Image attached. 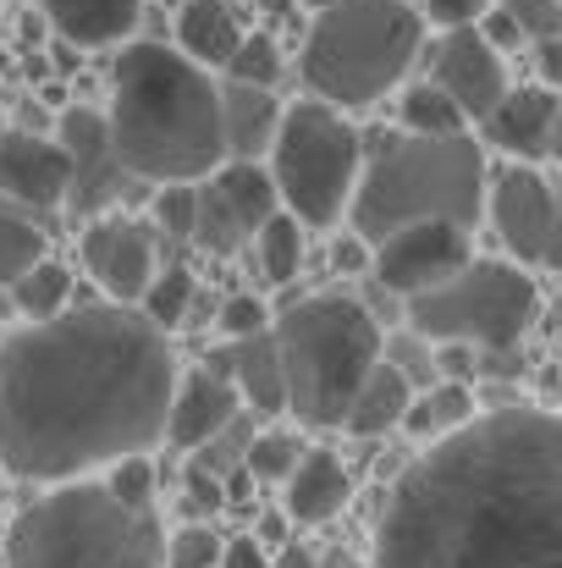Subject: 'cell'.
Segmentation results:
<instances>
[{
  "label": "cell",
  "instance_id": "33",
  "mask_svg": "<svg viewBox=\"0 0 562 568\" xmlns=\"http://www.w3.org/2000/svg\"><path fill=\"white\" fill-rule=\"evenodd\" d=\"M293 464H298V442H293L287 430H259V436L248 442V453H243V469H248L254 480H287Z\"/></svg>",
  "mask_w": 562,
  "mask_h": 568
},
{
  "label": "cell",
  "instance_id": "20",
  "mask_svg": "<svg viewBox=\"0 0 562 568\" xmlns=\"http://www.w3.org/2000/svg\"><path fill=\"white\" fill-rule=\"evenodd\" d=\"M282 100L259 83H232L221 78V128H226V161H259L276 144L282 128Z\"/></svg>",
  "mask_w": 562,
  "mask_h": 568
},
{
  "label": "cell",
  "instance_id": "12",
  "mask_svg": "<svg viewBox=\"0 0 562 568\" xmlns=\"http://www.w3.org/2000/svg\"><path fill=\"white\" fill-rule=\"evenodd\" d=\"M370 248H375V260H370L375 282L386 293H397V298H419V293L452 282L474 260L469 226H458V221H413V226L386 232Z\"/></svg>",
  "mask_w": 562,
  "mask_h": 568
},
{
  "label": "cell",
  "instance_id": "4",
  "mask_svg": "<svg viewBox=\"0 0 562 568\" xmlns=\"http://www.w3.org/2000/svg\"><path fill=\"white\" fill-rule=\"evenodd\" d=\"M6 568H166V536L105 480H61L11 519Z\"/></svg>",
  "mask_w": 562,
  "mask_h": 568
},
{
  "label": "cell",
  "instance_id": "34",
  "mask_svg": "<svg viewBox=\"0 0 562 568\" xmlns=\"http://www.w3.org/2000/svg\"><path fill=\"white\" fill-rule=\"evenodd\" d=\"M221 552H226V541L210 525H183L166 541V568H221Z\"/></svg>",
  "mask_w": 562,
  "mask_h": 568
},
{
  "label": "cell",
  "instance_id": "26",
  "mask_svg": "<svg viewBox=\"0 0 562 568\" xmlns=\"http://www.w3.org/2000/svg\"><path fill=\"white\" fill-rule=\"evenodd\" d=\"M397 122H402V133H419V139H452V133H469L463 105H458L436 78H425V83H408V89H402Z\"/></svg>",
  "mask_w": 562,
  "mask_h": 568
},
{
  "label": "cell",
  "instance_id": "8",
  "mask_svg": "<svg viewBox=\"0 0 562 568\" xmlns=\"http://www.w3.org/2000/svg\"><path fill=\"white\" fill-rule=\"evenodd\" d=\"M265 166L282 193V210H293L309 232H326L354 204V189L365 178V144H359L348 111L309 94V100L282 111V128H276Z\"/></svg>",
  "mask_w": 562,
  "mask_h": 568
},
{
  "label": "cell",
  "instance_id": "22",
  "mask_svg": "<svg viewBox=\"0 0 562 568\" xmlns=\"http://www.w3.org/2000/svg\"><path fill=\"white\" fill-rule=\"evenodd\" d=\"M39 11L50 17V28L78 44V50H105V44H127L144 0H39Z\"/></svg>",
  "mask_w": 562,
  "mask_h": 568
},
{
  "label": "cell",
  "instance_id": "13",
  "mask_svg": "<svg viewBox=\"0 0 562 568\" xmlns=\"http://www.w3.org/2000/svg\"><path fill=\"white\" fill-rule=\"evenodd\" d=\"M83 271L94 276L100 293H111L116 304H139L144 287L161 271V232L155 221H133V215H94L83 226Z\"/></svg>",
  "mask_w": 562,
  "mask_h": 568
},
{
  "label": "cell",
  "instance_id": "24",
  "mask_svg": "<svg viewBox=\"0 0 562 568\" xmlns=\"http://www.w3.org/2000/svg\"><path fill=\"white\" fill-rule=\"evenodd\" d=\"M237 44H243V22H237V11L226 0H183V11H177V50L187 61H198L210 72L215 67L226 72Z\"/></svg>",
  "mask_w": 562,
  "mask_h": 568
},
{
  "label": "cell",
  "instance_id": "37",
  "mask_svg": "<svg viewBox=\"0 0 562 568\" xmlns=\"http://www.w3.org/2000/svg\"><path fill=\"white\" fill-rule=\"evenodd\" d=\"M265 326H270L265 298H254V293H232V298H226V310H221V332H226V337H254V332H265Z\"/></svg>",
  "mask_w": 562,
  "mask_h": 568
},
{
  "label": "cell",
  "instance_id": "19",
  "mask_svg": "<svg viewBox=\"0 0 562 568\" xmlns=\"http://www.w3.org/2000/svg\"><path fill=\"white\" fill-rule=\"evenodd\" d=\"M348 497H354V475H348V464H343L331 447H309V453H298L293 475L282 480L287 519H298V525H326L331 514H343Z\"/></svg>",
  "mask_w": 562,
  "mask_h": 568
},
{
  "label": "cell",
  "instance_id": "16",
  "mask_svg": "<svg viewBox=\"0 0 562 568\" xmlns=\"http://www.w3.org/2000/svg\"><path fill=\"white\" fill-rule=\"evenodd\" d=\"M486 128V144L535 166V161H558L562 155V94L552 83H524V89H508L491 116L480 122Z\"/></svg>",
  "mask_w": 562,
  "mask_h": 568
},
{
  "label": "cell",
  "instance_id": "35",
  "mask_svg": "<svg viewBox=\"0 0 562 568\" xmlns=\"http://www.w3.org/2000/svg\"><path fill=\"white\" fill-rule=\"evenodd\" d=\"M105 486H111V491H116L127 508H150V503H155V464H150L144 453H133V458L111 464Z\"/></svg>",
  "mask_w": 562,
  "mask_h": 568
},
{
  "label": "cell",
  "instance_id": "14",
  "mask_svg": "<svg viewBox=\"0 0 562 568\" xmlns=\"http://www.w3.org/2000/svg\"><path fill=\"white\" fill-rule=\"evenodd\" d=\"M61 144H67V155H72V193H67L72 210L105 215L122 193L139 183V178L122 166V155H116V144H111V122H105L100 111H89V105L67 111V116H61Z\"/></svg>",
  "mask_w": 562,
  "mask_h": 568
},
{
  "label": "cell",
  "instance_id": "9",
  "mask_svg": "<svg viewBox=\"0 0 562 568\" xmlns=\"http://www.w3.org/2000/svg\"><path fill=\"white\" fill-rule=\"evenodd\" d=\"M541 315V287L519 260H469L452 282L408 298V326L425 343L513 348Z\"/></svg>",
  "mask_w": 562,
  "mask_h": 568
},
{
  "label": "cell",
  "instance_id": "32",
  "mask_svg": "<svg viewBox=\"0 0 562 568\" xmlns=\"http://www.w3.org/2000/svg\"><path fill=\"white\" fill-rule=\"evenodd\" d=\"M193 215H198V183H161L155 189V232L193 243Z\"/></svg>",
  "mask_w": 562,
  "mask_h": 568
},
{
  "label": "cell",
  "instance_id": "11",
  "mask_svg": "<svg viewBox=\"0 0 562 568\" xmlns=\"http://www.w3.org/2000/svg\"><path fill=\"white\" fill-rule=\"evenodd\" d=\"M486 215L519 265L562 276V193L535 166H508L486 193Z\"/></svg>",
  "mask_w": 562,
  "mask_h": 568
},
{
  "label": "cell",
  "instance_id": "41",
  "mask_svg": "<svg viewBox=\"0 0 562 568\" xmlns=\"http://www.w3.org/2000/svg\"><path fill=\"white\" fill-rule=\"evenodd\" d=\"M535 61H541V78L558 89L562 83V39H541V44H535Z\"/></svg>",
  "mask_w": 562,
  "mask_h": 568
},
{
  "label": "cell",
  "instance_id": "39",
  "mask_svg": "<svg viewBox=\"0 0 562 568\" xmlns=\"http://www.w3.org/2000/svg\"><path fill=\"white\" fill-rule=\"evenodd\" d=\"M474 28H480V33H486L497 50H519V44H524V28L513 22V11H508V6H491V11H486Z\"/></svg>",
  "mask_w": 562,
  "mask_h": 568
},
{
  "label": "cell",
  "instance_id": "5",
  "mask_svg": "<svg viewBox=\"0 0 562 568\" xmlns=\"http://www.w3.org/2000/svg\"><path fill=\"white\" fill-rule=\"evenodd\" d=\"M486 193H491L486 155L469 133H452V139L402 133L375 161H365L348 221H354V237L365 243H380L386 232L413 226V221H458L474 232V221L486 215Z\"/></svg>",
  "mask_w": 562,
  "mask_h": 568
},
{
  "label": "cell",
  "instance_id": "31",
  "mask_svg": "<svg viewBox=\"0 0 562 568\" xmlns=\"http://www.w3.org/2000/svg\"><path fill=\"white\" fill-rule=\"evenodd\" d=\"M226 78H232V83L276 89V78H282V50H276V39H270V33H243V44H237L232 61H226Z\"/></svg>",
  "mask_w": 562,
  "mask_h": 568
},
{
  "label": "cell",
  "instance_id": "36",
  "mask_svg": "<svg viewBox=\"0 0 562 568\" xmlns=\"http://www.w3.org/2000/svg\"><path fill=\"white\" fill-rule=\"evenodd\" d=\"M513 11V22L524 28L530 44L541 39H562V0H502Z\"/></svg>",
  "mask_w": 562,
  "mask_h": 568
},
{
  "label": "cell",
  "instance_id": "17",
  "mask_svg": "<svg viewBox=\"0 0 562 568\" xmlns=\"http://www.w3.org/2000/svg\"><path fill=\"white\" fill-rule=\"evenodd\" d=\"M430 78L463 105L469 122H486L491 105L513 89V83H508V67H502V50H497L480 28H452V33H441L436 61H430Z\"/></svg>",
  "mask_w": 562,
  "mask_h": 568
},
{
  "label": "cell",
  "instance_id": "15",
  "mask_svg": "<svg viewBox=\"0 0 562 568\" xmlns=\"http://www.w3.org/2000/svg\"><path fill=\"white\" fill-rule=\"evenodd\" d=\"M67 193H72V155L61 139H44L28 128L0 133V199L6 204L44 215V210H61Z\"/></svg>",
  "mask_w": 562,
  "mask_h": 568
},
{
  "label": "cell",
  "instance_id": "28",
  "mask_svg": "<svg viewBox=\"0 0 562 568\" xmlns=\"http://www.w3.org/2000/svg\"><path fill=\"white\" fill-rule=\"evenodd\" d=\"M39 260H50V237H44L39 215H28V210L0 199V287L22 282Z\"/></svg>",
  "mask_w": 562,
  "mask_h": 568
},
{
  "label": "cell",
  "instance_id": "29",
  "mask_svg": "<svg viewBox=\"0 0 562 568\" xmlns=\"http://www.w3.org/2000/svg\"><path fill=\"white\" fill-rule=\"evenodd\" d=\"M11 304L22 321H55L61 310H72V276L55 260H39L22 282H11Z\"/></svg>",
  "mask_w": 562,
  "mask_h": 568
},
{
  "label": "cell",
  "instance_id": "30",
  "mask_svg": "<svg viewBox=\"0 0 562 568\" xmlns=\"http://www.w3.org/2000/svg\"><path fill=\"white\" fill-rule=\"evenodd\" d=\"M193 298H198L193 271H187V265H161L155 282L144 287L139 310H144V321H155L161 332H177V326L187 321V310H193Z\"/></svg>",
  "mask_w": 562,
  "mask_h": 568
},
{
  "label": "cell",
  "instance_id": "40",
  "mask_svg": "<svg viewBox=\"0 0 562 568\" xmlns=\"http://www.w3.org/2000/svg\"><path fill=\"white\" fill-rule=\"evenodd\" d=\"M221 568H270V552H265V541H254V536H237V541H226Z\"/></svg>",
  "mask_w": 562,
  "mask_h": 568
},
{
  "label": "cell",
  "instance_id": "1",
  "mask_svg": "<svg viewBox=\"0 0 562 568\" xmlns=\"http://www.w3.org/2000/svg\"><path fill=\"white\" fill-rule=\"evenodd\" d=\"M177 354L144 310L78 304L0 343V464L61 486L166 442Z\"/></svg>",
  "mask_w": 562,
  "mask_h": 568
},
{
  "label": "cell",
  "instance_id": "43",
  "mask_svg": "<svg viewBox=\"0 0 562 568\" xmlns=\"http://www.w3.org/2000/svg\"><path fill=\"white\" fill-rule=\"evenodd\" d=\"M304 6H309V11H326V6H337V0H304Z\"/></svg>",
  "mask_w": 562,
  "mask_h": 568
},
{
  "label": "cell",
  "instance_id": "21",
  "mask_svg": "<svg viewBox=\"0 0 562 568\" xmlns=\"http://www.w3.org/2000/svg\"><path fill=\"white\" fill-rule=\"evenodd\" d=\"M226 376L237 386L243 408H254V414H287V365H282L276 326H265L254 337H232Z\"/></svg>",
  "mask_w": 562,
  "mask_h": 568
},
{
  "label": "cell",
  "instance_id": "10",
  "mask_svg": "<svg viewBox=\"0 0 562 568\" xmlns=\"http://www.w3.org/2000/svg\"><path fill=\"white\" fill-rule=\"evenodd\" d=\"M282 210V193L270 183V166L259 161H226L198 183V215H193V243L204 254H243L254 232Z\"/></svg>",
  "mask_w": 562,
  "mask_h": 568
},
{
  "label": "cell",
  "instance_id": "25",
  "mask_svg": "<svg viewBox=\"0 0 562 568\" xmlns=\"http://www.w3.org/2000/svg\"><path fill=\"white\" fill-rule=\"evenodd\" d=\"M304 248H309V226H304L293 210H276V215L254 232V243H248L254 271H259L270 287L298 282V271H304Z\"/></svg>",
  "mask_w": 562,
  "mask_h": 568
},
{
  "label": "cell",
  "instance_id": "42",
  "mask_svg": "<svg viewBox=\"0 0 562 568\" xmlns=\"http://www.w3.org/2000/svg\"><path fill=\"white\" fill-rule=\"evenodd\" d=\"M287 568H315V558L309 552H287Z\"/></svg>",
  "mask_w": 562,
  "mask_h": 568
},
{
  "label": "cell",
  "instance_id": "3",
  "mask_svg": "<svg viewBox=\"0 0 562 568\" xmlns=\"http://www.w3.org/2000/svg\"><path fill=\"white\" fill-rule=\"evenodd\" d=\"M105 122L122 166L150 189L204 183L215 166H226L221 78H210V67L187 61L172 44H122Z\"/></svg>",
  "mask_w": 562,
  "mask_h": 568
},
{
  "label": "cell",
  "instance_id": "18",
  "mask_svg": "<svg viewBox=\"0 0 562 568\" xmlns=\"http://www.w3.org/2000/svg\"><path fill=\"white\" fill-rule=\"evenodd\" d=\"M243 414V397L232 376H215V371H187L177 376L172 392V414H166V442L177 453H198L210 442H221L232 430V419Z\"/></svg>",
  "mask_w": 562,
  "mask_h": 568
},
{
  "label": "cell",
  "instance_id": "23",
  "mask_svg": "<svg viewBox=\"0 0 562 568\" xmlns=\"http://www.w3.org/2000/svg\"><path fill=\"white\" fill-rule=\"evenodd\" d=\"M408 408H413V376H408L397 359H380L370 371V381L359 386V397L348 403L343 430L359 436V442H375V436H386V430H402Z\"/></svg>",
  "mask_w": 562,
  "mask_h": 568
},
{
  "label": "cell",
  "instance_id": "2",
  "mask_svg": "<svg viewBox=\"0 0 562 568\" xmlns=\"http://www.w3.org/2000/svg\"><path fill=\"white\" fill-rule=\"evenodd\" d=\"M370 568H562V414L508 403L436 436L386 497Z\"/></svg>",
  "mask_w": 562,
  "mask_h": 568
},
{
  "label": "cell",
  "instance_id": "38",
  "mask_svg": "<svg viewBox=\"0 0 562 568\" xmlns=\"http://www.w3.org/2000/svg\"><path fill=\"white\" fill-rule=\"evenodd\" d=\"M491 6H497V0H425V6H419V17H425V22H436L441 33H452V28H474Z\"/></svg>",
  "mask_w": 562,
  "mask_h": 568
},
{
  "label": "cell",
  "instance_id": "27",
  "mask_svg": "<svg viewBox=\"0 0 562 568\" xmlns=\"http://www.w3.org/2000/svg\"><path fill=\"white\" fill-rule=\"evenodd\" d=\"M469 419H474V392H469L463 381H441V386H430L425 397L413 392V408H408L402 430L419 436V442H436V436H447V430H458V425H469Z\"/></svg>",
  "mask_w": 562,
  "mask_h": 568
},
{
  "label": "cell",
  "instance_id": "6",
  "mask_svg": "<svg viewBox=\"0 0 562 568\" xmlns=\"http://www.w3.org/2000/svg\"><path fill=\"white\" fill-rule=\"evenodd\" d=\"M425 17L408 0H337L315 11L304 39V83L337 111H365L386 100L419 61Z\"/></svg>",
  "mask_w": 562,
  "mask_h": 568
},
{
  "label": "cell",
  "instance_id": "7",
  "mask_svg": "<svg viewBox=\"0 0 562 568\" xmlns=\"http://www.w3.org/2000/svg\"><path fill=\"white\" fill-rule=\"evenodd\" d=\"M276 343L287 365V414H298L315 430H337L359 386L386 359L375 315L343 293H320V298L282 310Z\"/></svg>",
  "mask_w": 562,
  "mask_h": 568
}]
</instances>
